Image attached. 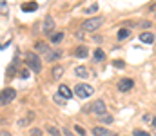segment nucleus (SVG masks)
Segmentation results:
<instances>
[{"label": "nucleus", "instance_id": "1", "mask_svg": "<svg viewBox=\"0 0 156 136\" xmlns=\"http://www.w3.org/2000/svg\"><path fill=\"white\" fill-rule=\"evenodd\" d=\"M26 62H27V65L31 67V71H35V73H40V71H42V60L38 58V54L27 53V54H26Z\"/></svg>", "mask_w": 156, "mask_h": 136}, {"label": "nucleus", "instance_id": "2", "mask_svg": "<svg viewBox=\"0 0 156 136\" xmlns=\"http://www.w3.org/2000/svg\"><path fill=\"white\" fill-rule=\"evenodd\" d=\"M102 24H104V16H93V18H89V20H85V22L82 24V29H83V31H94V29H98Z\"/></svg>", "mask_w": 156, "mask_h": 136}, {"label": "nucleus", "instance_id": "3", "mask_svg": "<svg viewBox=\"0 0 156 136\" xmlns=\"http://www.w3.org/2000/svg\"><path fill=\"white\" fill-rule=\"evenodd\" d=\"M75 92H76L78 98H89L93 94V87L89 84H78L76 87H75Z\"/></svg>", "mask_w": 156, "mask_h": 136}, {"label": "nucleus", "instance_id": "4", "mask_svg": "<svg viewBox=\"0 0 156 136\" xmlns=\"http://www.w3.org/2000/svg\"><path fill=\"white\" fill-rule=\"evenodd\" d=\"M15 96H16V91L11 89V87H7V89H4V92H2V100H0V103H2V105H7V102H11Z\"/></svg>", "mask_w": 156, "mask_h": 136}, {"label": "nucleus", "instance_id": "5", "mask_svg": "<svg viewBox=\"0 0 156 136\" xmlns=\"http://www.w3.org/2000/svg\"><path fill=\"white\" fill-rule=\"evenodd\" d=\"M93 113L94 114H105V102L104 100H96L94 103H93Z\"/></svg>", "mask_w": 156, "mask_h": 136}, {"label": "nucleus", "instance_id": "6", "mask_svg": "<svg viewBox=\"0 0 156 136\" xmlns=\"http://www.w3.org/2000/svg\"><path fill=\"white\" fill-rule=\"evenodd\" d=\"M133 85H134V82H133V80H129V78H125V80H122V82L118 84V89L122 91V92H125V91L133 89Z\"/></svg>", "mask_w": 156, "mask_h": 136}, {"label": "nucleus", "instance_id": "7", "mask_svg": "<svg viewBox=\"0 0 156 136\" xmlns=\"http://www.w3.org/2000/svg\"><path fill=\"white\" fill-rule=\"evenodd\" d=\"M53 27H55V20H53L51 16H47V18H45V22H44V33H47V35H49Z\"/></svg>", "mask_w": 156, "mask_h": 136}, {"label": "nucleus", "instance_id": "8", "mask_svg": "<svg viewBox=\"0 0 156 136\" xmlns=\"http://www.w3.org/2000/svg\"><path fill=\"white\" fill-rule=\"evenodd\" d=\"M58 94H60V96H64L66 100L73 96V92H71V89H69L67 85H60V87H58Z\"/></svg>", "mask_w": 156, "mask_h": 136}, {"label": "nucleus", "instance_id": "9", "mask_svg": "<svg viewBox=\"0 0 156 136\" xmlns=\"http://www.w3.org/2000/svg\"><path fill=\"white\" fill-rule=\"evenodd\" d=\"M140 40H142L144 44H153V42H154V35H153V33H142V35H140Z\"/></svg>", "mask_w": 156, "mask_h": 136}, {"label": "nucleus", "instance_id": "10", "mask_svg": "<svg viewBox=\"0 0 156 136\" xmlns=\"http://www.w3.org/2000/svg\"><path fill=\"white\" fill-rule=\"evenodd\" d=\"M75 73H76V76H80V78H87V76H89V71H87L85 67H76Z\"/></svg>", "mask_w": 156, "mask_h": 136}, {"label": "nucleus", "instance_id": "11", "mask_svg": "<svg viewBox=\"0 0 156 136\" xmlns=\"http://www.w3.org/2000/svg\"><path fill=\"white\" fill-rule=\"evenodd\" d=\"M62 73H64V67H62V65H56V67L53 69V78H55V80L62 78Z\"/></svg>", "mask_w": 156, "mask_h": 136}, {"label": "nucleus", "instance_id": "12", "mask_svg": "<svg viewBox=\"0 0 156 136\" xmlns=\"http://www.w3.org/2000/svg\"><path fill=\"white\" fill-rule=\"evenodd\" d=\"M37 2H31V4H24L22 5V11H37Z\"/></svg>", "mask_w": 156, "mask_h": 136}, {"label": "nucleus", "instance_id": "13", "mask_svg": "<svg viewBox=\"0 0 156 136\" xmlns=\"http://www.w3.org/2000/svg\"><path fill=\"white\" fill-rule=\"evenodd\" d=\"M93 134L94 136H105L107 134V129H104V127H93Z\"/></svg>", "mask_w": 156, "mask_h": 136}, {"label": "nucleus", "instance_id": "14", "mask_svg": "<svg viewBox=\"0 0 156 136\" xmlns=\"http://www.w3.org/2000/svg\"><path fill=\"white\" fill-rule=\"evenodd\" d=\"M104 58H105V53H104L102 49H96V51H94V60H96V62H102Z\"/></svg>", "mask_w": 156, "mask_h": 136}, {"label": "nucleus", "instance_id": "15", "mask_svg": "<svg viewBox=\"0 0 156 136\" xmlns=\"http://www.w3.org/2000/svg\"><path fill=\"white\" fill-rule=\"evenodd\" d=\"M60 54H62L60 51H49V53H47V60L51 62V60H55V58H60Z\"/></svg>", "mask_w": 156, "mask_h": 136}, {"label": "nucleus", "instance_id": "16", "mask_svg": "<svg viewBox=\"0 0 156 136\" xmlns=\"http://www.w3.org/2000/svg\"><path fill=\"white\" fill-rule=\"evenodd\" d=\"M76 56H78V58H83V56H87V49H85L83 45L76 49Z\"/></svg>", "mask_w": 156, "mask_h": 136}, {"label": "nucleus", "instance_id": "17", "mask_svg": "<svg viewBox=\"0 0 156 136\" xmlns=\"http://www.w3.org/2000/svg\"><path fill=\"white\" fill-rule=\"evenodd\" d=\"M127 37H129V29H120V31H118V38H120V40H123V38H127Z\"/></svg>", "mask_w": 156, "mask_h": 136}, {"label": "nucleus", "instance_id": "18", "mask_svg": "<svg viewBox=\"0 0 156 136\" xmlns=\"http://www.w3.org/2000/svg\"><path fill=\"white\" fill-rule=\"evenodd\" d=\"M62 38H64V33H56V35H53L51 42H53V44H58V42H60Z\"/></svg>", "mask_w": 156, "mask_h": 136}, {"label": "nucleus", "instance_id": "19", "mask_svg": "<svg viewBox=\"0 0 156 136\" xmlns=\"http://www.w3.org/2000/svg\"><path fill=\"white\" fill-rule=\"evenodd\" d=\"M37 51H40V53H49V51H47V45L44 44V42H38V44H37Z\"/></svg>", "mask_w": 156, "mask_h": 136}, {"label": "nucleus", "instance_id": "20", "mask_svg": "<svg viewBox=\"0 0 156 136\" xmlns=\"http://www.w3.org/2000/svg\"><path fill=\"white\" fill-rule=\"evenodd\" d=\"M49 133H51V136H62V131H58V129L53 127V125H49Z\"/></svg>", "mask_w": 156, "mask_h": 136}, {"label": "nucleus", "instance_id": "21", "mask_svg": "<svg viewBox=\"0 0 156 136\" xmlns=\"http://www.w3.org/2000/svg\"><path fill=\"white\" fill-rule=\"evenodd\" d=\"M100 120H102L104 124H113V116H111V114H104Z\"/></svg>", "mask_w": 156, "mask_h": 136}, {"label": "nucleus", "instance_id": "22", "mask_svg": "<svg viewBox=\"0 0 156 136\" xmlns=\"http://www.w3.org/2000/svg\"><path fill=\"white\" fill-rule=\"evenodd\" d=\"M75 131H76L80 136H85V134H87V133H85V129H83V127H80V125H76V127H75Z\"/></svg>", "mask_w": 156, "mask_h": 136}, {"label": "nucleus", "instance_id": "23", "mask_svg": "<svg viewBox=\"0 0 156 136\" xmlns=\"http://www.w3.org/2000/svg\"><path fill=\"white\" fill-rule=\"evenodd\" d=\"M85 11H87V13H96V11H98V5H96V4H94V5H89Z\"/></svg>", "mask_w": 156, "mask_h": 136}, {"label": "nucleus", "instance_id": "24", "mask_svg": "<svg viewBox=\"0 0 156 136\" xmlns=\"http://www.w3.org/2000/svg\"><path fill=\"white\" fill-rule=\"evenodd\" d=\"M134 136H151V134L145 133V131H138V129H136V131H134Z\"/></svg>", "mask_w": 156, "mask_h": 136}, {"label": "nucleus", "instance_id": "25", "mask_svg": "<svg viewBox=\"0 0 156 136\" xmlns=\"http://www.w3.org/2000/svg\"><path fill=\"white\" fill-rule=\"evenodd\" d=\"M18 75H20V78H27V76H29V73H27V71H20Z\"/></svg>", "mask_w": 156, "mask_h": 136}, {"label": "nucleus", "instance_id": "26", "mask_svg": "<svg viewBox=\"0 0 156 136\" xmlns=\"http://www.w3.org/2000/svg\"><path fill=\"white\" fill-rule=\"evenodd\" d=\"M55 102H58V103H60V102H64V96H60V94H56V96H55Z\"/></svg>", "mask_w": 156, "mask_h": 136}, {"label": "nucleus", "instance_id": "27", "mask_svg": "<svg viewBox=\"0 0 156 136\" xmlns=\"http://www.w3.org/2000/svg\"><path fill=\"white\" fill-rule=\"evenodd\" d=\"M31 133H33V136H40V134H42V131H40V129H33Z\"/></svg>", "mask_w": 156, "mask_h": 136}, {"label": "nucleus", "instance_id": "28", "mask_svg": "<svg viewBox=\"0 0 156 136\" xmlns=\"http://www.w3.org/2000/svg\"><path fill=\"white\" fill-rule=\"evenodd\" d=\"M0 7H2V13H5V2H4V0L0 2Z\"/></svg>", "mask_w": 156, "mask_h": 136}, {"label": "nucleus", "instance_id": "29", "mask_svg": "<svg viewBox=\"0 0 156 136\" xmlns=\"http://www.w3.org/2000/svg\"><path fill=\"white\" fill-rule=\"evenodd\" d=\"M115 67H123V62H118L116 60V62H115Z\"/></svg>", "mask_w": 156, "mask_h": 136}, {"label": "nucleus", "instance_id": "30", "mask_svg": "<svg viewBox=\"0 0 156 136\" xmlns=\"http://www.w3.org/2000/svg\"><path fill=\"white\" fill-rule=\"evenodd\" d=\"M2 136H11V134H9L7 131H2Z\"/></svg>", "mask_w": 156, "mask_h": 136}, {"label": "nucleus", "instance_id": "31", "mask_svg": "<svg viewBox=\"0 0 156 136\" xmlns=\"http://www.w3.org/2000/svg\"><path fill=\"white\" fill-rule=\"evenodd\" d=\"M153 125L156 127V116H153Z\"/></svg>", "mask_w": 156, "mask_h": 136}]
</instances>
